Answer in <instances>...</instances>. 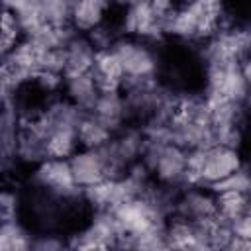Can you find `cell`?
<instances>
[{"mask_svg":"<svg viewBox=\"0 0 251 251\" xmlns=\"http://www.w3.org/2000/svg\"><path fill=\"white\" fill-rule=\"evenodd\" d=\"M61 94L71 104L80 108L82 112H88L94 106V102H96V98L100 94V86H98L92 71L76 73V75H65Z\"/></svg>","mask_w":251,"mask_h":251,"instance_id":"cell-9","label":"cell"},{"mask_svg":"<svg viewBox=\"0 0 251 251\" xmlns=\"http://www.w3.org/2000/svg\"><path fill=\"white\" fill-rule=\"evenodd\" d=\"M149 4H151V8L159 14V16H169L176 6H178V2L176 0H147Z\"/></svg>","mask_w":251,"mask_h":251,"instance_id":"cell-18","label":"cell"},{"mask_svg":"<svg viewBox=\"0 0 251 251\" xmlns=\"http://www.w3.org/2000/svg\"><path fill=\"white\" fill-rule=\"evenodd\" d=\"M112 0H75L71 27L76 33H90L110 20Z\"/></svg>","mask_w":251,"mask_h":251,"instance_id":"cell-7","label":"cell"},{"mask_svg":"<svg viewBox=\"0 0 251 251\" xmlns=\"http://www.w3.org/2000/svg\"><path fill=\"white\" fill-rule=\"evenodd\" d=\"M31 186H37L61 198H71L80 194V188L75 184L69 159H57V157H45L43 161L33 165Z\"/></svg>","mask_w":251,"mask_h":251,"instance_id":"cell-2","label":"cell"},{"mask_svg":"<svg viewBox=\"0 0 251 251\" xmlns=\"http://www.w3.org/2000/svg\"><path fill=\"white\" fill-rule=\"evenodd\" d=\"M33 231L20 218L0 222V251H24L31 249Z\"/></svg>","mask_w":251,"mask_h":251,"instance_id":"cell-13","label":"cell"},{"mask_svg":"<svg viewBox=\"0 0 251 251\" xmlns=\"http://www.w3.org/2000/svg\"><path fill=\"white\" fill-rule=\"evenodd\" d=\"M114 133L100 124L96 118H92L90 114H84L76 126V137H78V145L80 147H88V149H100L102 145H106L110 141Z\"/></svg>","mask_w":251,"mask_h":251,"instance_id":"cell-14","label":"cell"},{"mask_svg":"<svg viewBox=\"0 0 251 251\" xmlns=\"http://www.w3.org/2000/svg\"><path fill=\"white\" fill-rule=\"evenodd\" d=\"M69 167L75 178V184L82 190L88 186H94L102 182L104 178H110L104 157L100 149H88V147H78L71 157H69Z\"/></svg>","mask_w":251,"mask_h":251,"instance_id":"cell-6","label":"cell"},{"mask_svg":"<svg viewBox=\"0 0 251 251\" xmlns=\"http://www.w3.org/2000/svg\"><path fill=\"white\" fill-rule=\"evenodd\" d=\"M63 247H69V243H67V235H63L61 231H33L31 249L51 251V249H63Z\"/></svg>","mask_w":251,"mask_h":251,"instance_id":"cell-16","label":"cell"},{"mask_svg":"<svg viewBox=\"0 0 251 251\" xmlns=\"http://www.w3.org/2000/svg\"><path fill=\"white\" fill-rule=\"evenodd\" d=\"M214 200H216V216L222 218L224 222H233L235 218H241L249 212V192L241 190H214Z\"/></svg>","mask_w":251,"mask_h":251,"instance_id":"cell-12","label":"cell"},{"mask_svg":"<svg viewBox=\"0 0 251 251\" xmlns=\"http://www.w3.org/2000/svg\"><path fill=\"white\" fill-rule=\"evenodd\" d=\"M171 216H178L194 224H204L216 218L214 192L200 184H186L178 188Z\"/></svg>","mask_w":251,"mask_h":251,"instance_id":"cell-4","label":"cell"},{"mask_svg":"<svg viewBox=\"0 0 251 251\" xmlns=\"http://www.w3.org/2000/svg\"><path fill=\"white\" fill-rule=\"evenodd\" d=\"M25 2H39V0H25Z\"/></svg>","mask_w":251,"mask_h":251,"instance_id":"cell-20","label":"cell"},{"mask_svg":"<svg viewBox=\"0 0 251 251\" xmlns=\"http://www.w3.org/2000/svg\"><path fill=\"white\" fill-rule=\"evenodd\" d=\"M112 51L122 63L126 80H155L161 69V57L153 41H145L133 35H120Z\"/></svg>","mask_w":251,"mask_h":251,"instance_id":"cell-1","label":"cell"},{"mask_svg":"<svg viewBox=\"0 0 251 251\" xmlns=\"http://www.w3.org/2000/svg\"><path fill=\"white\" fill-rule=\"evenodd\" d=\"M98 49L94 47L92 39L86 33H73L69 41L63 45V57H65V75H76V73H88L92 71L94 59Z\"/></svg>","mask_w":251,"mask_h":251,"instance_id":"cell-8","label":"cell"},{"mask_svg":"<svg viewBox=\"0 0 251 251\" xmlns=\"http://www.w3.org/2000/svg\"><path fill=\"white\" fill-rule=\"evenodd\" d=\"M20 210H22L20 196L10 188H0V222L12 220V218H20L18 216Z\"/></svg>","mask_w":251,"mask_h":251,"instance_id":"cell-17","label":"cell"},{"mask_svg":"<svg viewBox=\"0 0 251 251\" xmlns=\"http://www.w3.org/2000/svg\"><path fill=\"white\" fill-rule=\"evenodd\" d=\"M92 75L100 86V90H122L126 82V75L122 69L120 59L116 53L110 49H100L96 53L94 65H92Z\"/></svg>","mask_w":251,"mask_h":251,"instance_id":"cell-10","label":"cell"},{"mask_svg":"<svg viewBox=\"0 0 251 251\" xmlns=\"http://www.w3.org/2000/svg\"><path fill=\"white\" fill-rule=\"evenodd\" d=\"M86 114H90L100 124H104L112 133L131 124L127 102L122 90H100L94 106Z\"/></svg>","mask_w":251,"mask_h":251,"instance_id":"cell-5","label":"cell"},{"mask_svg":"<svg viewBox=\"0 0 251 251\" xmlns=\"http://www.w3.org/2000/svg\"><path fill=\"white\" fill-rule=\"evenodd\" d=\"M22 2L25 0H0V8H6V10H16Z\"/></svg>","mask_w":251,"mask_h":251,"instance_id":"cell-19","label":"cell"},{"mask_svg":"<svg viewBox=\"0 0 251 251\" xmlns=\"http://www.w3.org/2000/svg\"><path fill=\"white\" fill-rule=\"evenodd\" d=\"M76 126H55L45 133V153L47 157L69 159L78 149Z\"/></svg>","mask_w":251,"mask_h":251,"instance_id":"cell-11","label":"cell"},{"mask_svg":"<svg viewBox=\"0 0 251 251\" xmlns=\"http://www.w3.org/2000/svg\"><path fill=\"white\" fill-rule=\"evenodd\" d=\"M122 35H133L145 41H161L165 37L163 29V16H159L147 0H131L127 6L122 8Z\"/></svg>","mask_w":251,"mask_h":251,"instance_id":"cell-3","label":"cell"},{"mask_svg":"<svg viewBox=\"0 0 251 251\" xmlns=\"http://www.w3.org/2000/svg\"><path fill=\"white\" fill-rule=\"evenodd\" d=\"M37 6L47 24L71 25V14H73L75 0H39Z\"/></svg>","mask_w":251,"mask_h":251,"instance_id":"cell-15","label":"cell"}]
</instances>
